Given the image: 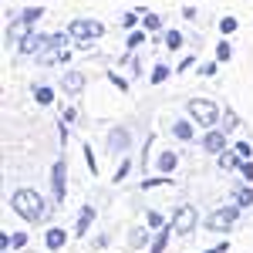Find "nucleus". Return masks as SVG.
Masks as SVG:
<instances>
[{"instance_id": "nucleus-1", "label": "nucleus", "mask_w": 253, "mask_h": 253, "mask_svg": "<svg viewBox=\"0 0 253 253\" xmlns=\"http://www.w3.org/2000/svg\"><path fill=\"white\" fill-rule=\"evenodd\" d=\"M10 206H14V213L20 219H27V223H41L44 216H47V203H44V196L38 189H17V193L10 196Z\"/></svg>"}, {"instance_id": "nucleus-2", "label": "nucleus", "mask_w": 253, "mask_h": 253, "mask_svg": "<svg viewBox=\"0 0 253 253\" xmlns=\"http://www.w3.org/2000/svg\"><path fill=\"white\" fill-rule=\"evenodd\" d=\"M240 210H243V206H236V203H233V206H219L216 213H210L206 226H210V230H216V233H226L236 219H240Z\"/></svg>"}, {"instance_id": "nucleus-3", "label": "nucleus", "mask_w": 253, "mask_h": 253, "mask_svg": "<svg viewBox=\"0 0 253 253\" xmlns=\"http://www.w3.org/2000/svg\"><path fill=\"white\" fill-rule=\"evenodd\" d=\"M189 115H193L196 125H216V118H219V112H216V105L213 101H206V98H193L189 101Z\"/></svg>"}, {"instance_id": "nucleus-4", "label": "nucleus", "mask_w": 253, "mask_h": 253, "mask_svg": "<svg viewBox=\"0 0 253 253\" xmlns=\"http://www.w3.org/2000/svg\"><path fill=\"white\" fill-rule=\"evenodd\" d=\"M196 219H199V213H196V206H179L172 216V226L179 236H189L196 230Z\"/></svg>"}, {"instance_id": "nucleus-5", "label": "nucleus", "mask_w": 253, "mask_h": 253, "mask_svg": "<svg viewBox=\"0 0 253 253\" xmlns=\"http://www.w3.org/2000/svg\"><path fill=\"white\" fill-rule=\"evenodd\" d=\"M101 24L98 20H75L71 27H68V34L71 38H78V41H95V38H101Z\"/></svg>"}, {"instance_id": "nucleus-6", "label": "nucleus", "mask_w": 253, "mask_h": 253, "mask_svg": "<svg viewBox=\"0 0 253 253\" xmlns=\"http://www.w3.org/2000/svg\"><path fill=\"white\" fill-rule=\"evenodd\" d=\"M64 175H68V166L64 162H54V172H51V186H54V203H64Z\"/></svg>"}, {"instance_id": "nucleus-7", "label": "nucleus", "mask_w": 253, "mask_h": 253, "mask_svg": "<svg viewBox=\"0 0 253 253\" xmlns=\"http://www.w3.org/2000/svg\"><path fill=\"white\" fill-rule=\"evenodd\" d=\"M203 149H206V152H226V135H223V132H206V135H203Z\"/></svg>"}, {"instance_id": "nucleus-8", "label": "nucleus", "mask_w": 253, "mask_h": 253, "mask_svg": "<svg viewBox=\"0 0 253 253\" xmlns=\"http://www.w3.org/2000/svg\"><path fill=\"white\" fill-rule=\"evenodd\" d=\"M128 142H132V138H128L125 128H112V135H108V149H112V152H125Z\"/></svg>"}, {"instance_id": "nucleus-9", "label": "nucleus", "mask_w": 253, "mask_h": 253, "mask_svg": "<svg viewBox=\"0 0 253 253\" xmlns=\"http://www.w3.org/2000/svg\"><path fill=\"white\" fill-rule=\"evenodd\" d=\"M44 243H47V250H61V247L68 243V233H64L61 226H51V230L44 233Z\"/></svg>"}, {"instance_id": "nucleus-10", "label": "nucleus", "mask_w": 253, "mask_h": 253, "mask_svg": "<svg viewBox=\"0 0 253 253\" xmlns=\"http://www.w3.org/2000/svg\"><path fill=\"white\" fill-rule=\"evenodd\" d=\"M47 44H51V41L44 38V34H31V38L20 44V51H24V54H38V51H44V47H47Z\"/></svg>"}, {"instance_id": "nucleus-11", "label": "nucleus", "mask_w": 253, "mask_h": 253, "mask_svg": "<svg viewBox=\"0 0 253 253\" xmlns=\"http://www.w3.org/2000/svg\"><path fill=\"white\" fill-rule=\"evenodd\" d=\"M175 233V226L172 223H169V226H162V230H159L156 233V240H152V247H149V253H162L166 250V243H169V236Z\"/></svg>"}, {"instance_id": "nucleus-12", "label": "nucleus", "mask_w": 253, "mask_h": 253, "mask_svg": "<svg viewBox=\"0 0 253 253\" xmlns=\"http://www.w3.org/2000/svg\"><path fill=\"white\" fill-rule=\"evenodd\" d=\"M91 219H95V206H84V210H81V216H78V226H75V233L84 236V233H88V226H91Z\"/></svg>"}, {"instance_id": "nucleus-13", "label": "nucleus", "mask_w": 253, "mask_h": 253, "mask_svg": "<svg viewBox=\"0 0 253 253\" xmlns=\"http://www.w3.org/2000/svg\"><path fill=\"white\" fill-rule=\"evenodd\" d=\"M156 166H159V172H172L175 166H179V156H175V152H162Z\"/></svg>"}, {"instance_id": "nucleus-14", "label": "nucleus", "mask_w": 253, "mask_h": 253, "mask_svg": "<svg viewBox=\"0 0 253 253\" xmlns=\"http://www.w3.org/2000/svg\"><path fill=\"white\" fill-rule=\"evenodd\" d=\"M172 132H175V138H182V142H193V122H175L172 125Z\"/></svg>"}, {"instance_id": "nucleus-15", "label": "nucleus", "mask_w": 253, "mask_h": 253, "mask_svg": "<svg viewBox=\"0 0 253 253\" xmlns=\"http://www.w3.org/2000/svg\"><path fill=\"white\" fill-rule=\"evenodd\" d=\"M61 84H64V88H68V91H78L81 84H84V78H81L78 71H68V75H64V78H61Z\"/></svg>"}, {"instance_id": "nucleus-16", "label": "nucleus", "mask_w": 253, "mask_h": 253, "mask_svg": "<svg viewBox=\"0 0 253 253\" xmlns=\"http://www.w3.org/2000/svg\"><path fill=\"white\" fill-rule=\"evenodd\" d=\"M233 203H236V206H253V186H243V189H236Z\"/></svg>"}, {"instance_id": "nucleus-17", "label": "nucleus", "mask_w": 253, "mask_h": 253, "mask_svg": "<svg viewBox=\"0 0 253 253\" xmlns=\"http://www.w3.org/2000/svg\"><path fill=\"white\" fill-rule=\"evenodd\" d=\"M145 240H149V230H142V226L132 230V236H128V243H132V247H145Z\"/></svg>"}, {"instance_id": "nucleus-18", "label": "nucleus", "mask_w": 253, "mask_h": 253, "mask_svg": "<svg viewBox=\"0 0 253 253\" xmlns=\"http://www.w3.org/2000/svg\"><path fill=\"white\" fill-rule=\"evenodd\" d=\"M236 159H240V156H230V152H219V169H236Z\"/></svg>"}, {"instance_id": "nucleus-19", "label": "nucleus", "mask_w": 253, "mask_h": 253, "mask_svg": "<svg viewBox=\"0 0 253 253\" xmlns=\"http://www.w3.org/2000/svg\"><path fill=\"white\" fill-rule=\"evenodd\" d=\"M166 47H182V34H179V31H169V34H166Z\"/></svg>"}, {"instance_id": "nucleus-20", "label": "nucleus", "mask_w": 253, "mask_h": 253, "mask_svg": "<svg viewBox=\"0 0 253 253\" xmlns=\"http://www.w3.org/2000/svg\"><path fill=\"white\" fill-rule=\"evenodd\" d=\"M233 152H236L240 159H243V162H247V159L253 156V152H250V142H236V149H233Z\"/></svg>"}, {"instance_id": "nucleus-21", "label": "nucleus", "mask_w": 253, "mask_h": 253, "mask_svg": "<svg viewBox=\"0 0 253 253\" xmlns=\"http://www.w3.org/2000/svg\"><path fill=\"white\" fill-rule=\"evenodd\" d=\"M34 95H38V101H41V105H51V101H54V95H51V88H38Z\"/></svg>"}, {"instance_id": "nucleus-22", "label": "nucleus", "mask_w": 253, "mask_h": 253, "mask_svg": "<svg viewBox=\"0 0 253 253\" xmlns=\"http://www.w3.org/2000/svg\"><path fill=\"white\" fill-rule=\"evenodd\" d=\"M166 78H169V68H166V64H159L156 71H152V81L159 84V81H166Z\"/></svg>"}, {"instance_id": "nucleus-23", "label": "nucleus", "mask_w": 253, "mask_h": 253, "mask_svg": "<svg viewBox=\"0 0 253 253\" xmlns=\"http://www.w3.org/2000/svg\"><path fill=\"white\" fill-rule=\"evenodd\" d=\"M159 27H162V20H159L156 14H149V17H145V31H159Z\"/></svg>"}, {"instance_id": "nucleus-24", "label": "nucleus", "mask_w": 253, "mask_h": 253, "mask_svg": "<svg viewBox=\"0 0 253 253\" xmlns=\"http://www.w3.org/2000/svg\"><path fill=\"white\" fill-rule=\"evenodd\" d=\"M240 172H243L247 182H253V162H243V166H240Z\"/></svg>"}, {"instance_id": "nucleus-25", "label": "nucleus", "mask_w": 253, "mask_h": 253, "mask_svg": "<svg viewBox=\"0 0 253 253\" xmlns=\"http://www.w3.org/2000/svg\"><path fill=\"white\" fill-rule=\"evenodd\" d=\"M223 122H226V125H223V132H230V128H236V115H233V112H226V118H223Z\"/></svg>"}, {"instance_id": "nucleus-26", "label": "nucleus", "mask_w": 253, "mask_h": 253, "mask_svg": "<svg viewBox=\"0 0 253 253\" xmlns=\"http://www.w3.org/2000/svg\"><path fill=\"white\" fill-rule=\"evenodd\" d=\"M230 54H233V51H230V44H219V51H216V58H219V61H226Z\"/></svg>"}, {"instance_id": "nucleus-27", "label": "nucleus", "mask_w": 253, "mask_h": 253, "mask_svg": "<svg viewBox=\"0 0 253 253\" xmlns=\"http://www.w3.org/2000/svg\"><path fill=\"white\" fill-rule=\"evenodd\" d=\"M125 175H128V162H125V159H122V166H118V172H115V179H118V182H122V179H125Z\"/></svg>"}, {"instance_id": "nucleus-28", "label": "nucleus", "mask_w": 253, "mask_h": 253, "mask_svg": "<svg viewBox=\"0 0 253 253\" xmlns=\"http://www.w3.org/2000/svg\"><path fill=\"white\" fill-rule=\"evenodd\" d=\"M149 226H152V230H159V226H162V216H159V213H149Z\"/></svg>"}, {"instance_id": "nucleus-29", "label": "nucleus", "mask_w": 253, "mask_h": 253, "mask_svg": "<svg viewBox=\"0 0 253 253\" xmlns=\"http://www.w3.org/2000/svg\"><path fill=\"white\" fill-rule=\"evenodd\" d=\"M230 250V243H216V247H210V250H203V253H226Z\"/></svg>"}, {"instance_id": "nucleus-30", "label": "nucleus", "mask_w": 253, "mask_h": 253, "mask_svg": "<svg viewBox=\"0 0 253 253\" xmlns=\"http://www.w3.org/2000/svg\"><path fill=\"white\" fill-rule=\"evenodd\" d=\"M219 27H223V31L230 34V31H236V20H233V17H226V20H223V24H219Z\"/></svg>"}, {"instance_id": "nucleus-31", "label": "nucleus", "mask_w": 253, "mask_h": 253, "mask_svg": "<svg viewBox=\"0 0 253 253\" xmlns=\"http://www.w3.org/2000/svg\"><path fill=\"white\" fill-rule=\"evenodd\" d=\"M24 243H27V236H24V233H14V250H20Z\"/></svg>"}, {"instance_id": "nucleus-32", "label": "nucleus", "mask_w": 253, "mask_h": 253, "mask_svg": "<svg viewBox=\"0 0 253 253\" xmlns=\"http://www.w3.org/2000/svg\"><path fill=\"white\" fill-rule=\"evenodd\" d=\"M3 253H10V250H3Z\"/></svg>"}]
</instances>
